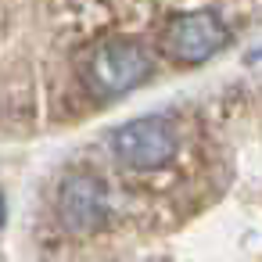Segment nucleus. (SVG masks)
<instances>
[{
	"mask_svg": "<svg viewBox=\"0 0 262 262\" xmlns=\"http://www.w3.org/2000/svg\"><path fill=\"white\" fill-rule=\"evenodd\" d=\"M151 76V58L140 43L104 40L86 58V86L94 97H122Z\"/></svg>",
	"mask_w": 262,
	"mask_h": 262,
	"instance_id": "obj_1",
	"label": "nucleus"
},
{
	"mask_svg": "<svg viewBox=\"0 0 262 262\" xmlns=\"http://www.w3.org/2000/svg\"><path fill=\"white\" fill-rule=\"evenodd\" d=\"M226 43V26L212 11H187L172 18L162 33V47L176 65H201Z\"/></svg>",
	"mask_w": 262,
	"mask_h": 262,
	"instance_id": "obj_3",
	"label": "nucleus"
},
{
	"mask_svg": "<svg viewBox=\"0 0 262 262\" xmlns=\"http://www.w3.org/2000/svg\"><path fill=\"white\" fill-rule=\"evenodd\" d=\"M0 226H4V194H0Z\"/></svg>",
	"mask_w": 262,
	"mask_h": 262,
	"instance_id": "obj_5",
	"label": "nucleus"
},
{
	"mask_svg": "<svg viewBox=\"0 0 262 262\" xmlns=\"http://www.w3.org/2000/svg\"><path fill=\"white\" fill-rule=\"evenodd\" d=\"M112 151L122 165L151 172V169H162L176 155V129H172L169 119L147 115V119L119 126L112 133Z\"/></svg>",
	"mask_w": 262,
	"mask_h": 262,
	"instance_id": "obj_2",
	"label": "nucleus"
},
{
	"mask_svg": "<svg viewBox=\"0 0 262 262\" xmlns=\"http://www.w3.org/2000/svg\"><path fill=\"white\" fill-rule=\"evenodd\" d=\"M58 219L69 233H97L108 219V194L97 176L76 172L58 190Z\"/></svg>",
	"mask_w": 262,
	"mask_h": 262,
	"instance_id": "obj_4",
	"label": "nucleus"
}]
</instances>
